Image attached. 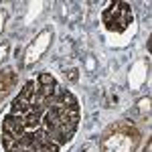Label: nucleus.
<instances>
[{
  "instance_id": "f03ea898",
  "label": "nucleus",
  "mask_w": 152,
  "mask_h": 152,
  "mask_svg": "<svg viewBox=\"0 0 152 152\" xmlns=\"http://www.w3.org/2000/svg\"><path fill=\"white\" fill-rule=\"evenodd\" d=\"M142 142V130L132 120H116L99 136V152H136Z\"/></svg>"
},
{
  "instance_id": "1a4fd4ad",
  "label": "nucleus",
  "mask_w": 152,
  "mask_h": 152,
  "mask_svg": "<svg viewBox=\"0 0 152 152\" xmlns=\"http://www.w3.org/2000/svg\"><path fill=\"white\" fill-rule=\"evenodd\" d=\"M6 20H8V12L4 10V8H0V35H2V31L6 26Z\"/></svg>"
},
{
  "instance_id": "7ed1b4c3",
  "label": "nucleus",
  "mask_w": 152,
  "mask_h": 152,
  "mask_svg": "<svg viewBox=\"0 0 152 152\" xmlns=\"http://www.w3.org/2000/svg\"><path fill=\"white\" fill-rule=\"evenodd\" d=\"M102 24L110 35H124L134 24V10L128 2L114 0L102 10Z\"/></svg>"
},
{
  "instance_id": "f257e3e1",
  "label": "nucleus",
  "mask_w": 152,
  "mask_h": 152,
  "mask_svg": "<svg viewBox=\"0 0 152 152\" xmlns=\"http://www.w3.org/2000/svg\"><path fill=\"white\" fill-rule=\"evenodd\" d=\"M81 126V104L49 71L26 79L0 116L2 152H63Z\"/></svg>"
},
{
  "instance_id": "9d476101",
  "label": "nucleus",
  "mask_w": 152,
  "mask_h": 152,
  "mask_svg": "<svg viewBox=\"0 0 152 152\" xmlns=\"http://www.w3.org/2000/svg\"><path fill=\"white\" fill-rule=\"evenodd\" d=\"M142 152H152V140H150V138L146 140V144H144V148H142Z\"/></svg>"
},
{
  "instance_id": "39448f33",
  "label": "nucleus",
  "mask_w": 152,
  "mask_h": 152,
  "mask_svg": "<svg viewBox=\"0 0 152 152\" xmlns=\"http://www.w3.org/2000/svg\"><path fill=\"white\" fill-rule=\"evenodd\" d=\"M16 83H18V75L14 69L6 67L0 71V102H4L8 97V94L16 87Z\"/></svg>"
},
{
  "instance_id": "6e6552de",
  "label": "nucleus",
  "mask_w": 152,
  "mask_h": 152,
  "mask_svg": "<svg viewBox=\"0 0 152 152\" xmlns=\"http://www.w3.org/2000/svg\"><path fill=\"white\" fill-rule=\"evenodd\" d=\"M8 51H10V43H8V41H2V43H0V63L8 57Z\"/></svg>"
},
{
  "instance_id": "20e7f679",
  "label": "nucleus",
  "mask_w": 152,
  "mask_h": 152,
  "mask_svg": "<svg viewBox=\"0 0 152 152\" xmlns=\"http://www.w3.org/2000/svg\"><path fill=\"white\" fill-rule=\"evenodd\" d=\"M53 39H55L53 26H45V28H41L33 37V41L26 45V49L23 53V69H31L33 65H37L41 59L45 57V53L53 45Z\"/></svg>"
},
{
  "instance_id": "423d86ee",
  "label": "nucleus",
  "mask_w": 152,
  "mask_h": 152,
  "mask_svg": "<svg viewBox=\"0 0 152 152\" xmlns=\"http://www.w3.org/2000/svg\"><path fill=\"white\" fill-rule=\"evenodd\" d=\"M146 77H148V63L140 59V61H136V63L132 65V69H130V75H128L130 87H132V89L140 87L142 83L146 81Z\"/></svg>"
},
{
  "instance_id": "0eeeda50",
  "label": "nucleus",
  "mask_w": 152,
  "mask_h": 152,
  "mask_svg": "<svg viewBox=\"0 0 152 152\" xmlns=\"http://www.w3.org/2000/svg\"><path fill=\"white\" fill-rule=\"evenodd\" d=\"M138 114H140L142 120L148 122V118H150V97L148 95H144V97L138 99Z\"/></svg>"
}]
</instances>
